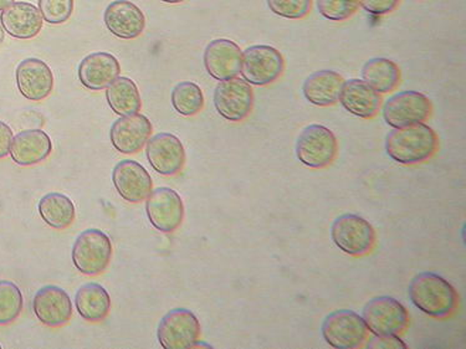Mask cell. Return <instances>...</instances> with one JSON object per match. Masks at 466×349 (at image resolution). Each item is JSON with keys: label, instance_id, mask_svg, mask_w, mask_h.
<instances>
[{"label": "cell", "instance_id": "6da1fadb", "mask_svg": "<svg viewBox=\"0 0 466 349\" xmlns=\"http://www.w3.org/2000/svg\"><path fill=\"white\" fill-rule=\"evenodd\" d=\"M438 135L428 125L394 128L386 138L388 157L398 165L423 164L437 152Z\"/></svg>", "mask_w": 466, "mask_h": 349}, {"label": "cell", "instance_id": "7a4b0ae2", "mask_svg": "<svg viewBox=\"0 0 466 349\" xmlns=\"http://www.w3.org/2000/svg\"><path fill=\"white\" fill-rule=\"evenodd\" d=\"M408 294L410 303L431 317H449L457 310V291L438 274L421 273L414 277L408 287Z\"/></svg>", "mask_w": 466, "mask_h": 349}, {"label": "cell", "instance_id": "3957f363", "mask_svg": "<svg viewBox=\"0 0 466 349\" xmlns=\"http://www.w3.org/2000/svg\"><path fill=\"white\" fill-rule=\"evenodd\" d=\"M296 157L306 167L321 169L333 164L339 154V141L329 128L309 125L296 141Z\"/></svg>", "mask_w": 466, "mask_h": 349}, {"label": "cell", "instance_id": "277c9868", "mask_svg": "<svg viewBox=\"0 0 466 349\" xmlns=\"http://www.w3.org/2000/svg\"><path fill=\"white\" fill-rule=\"evenodd\" d=\"M71 257H73L75 267L83 275H100L110 265L112 259L111 240L101 230H85L77 236Z\"/></svg>", "mask_w": 466, "mask_h": 349}, {"label": "cell", "instance_id": "5b68a950", "mask_svg": "<svg viewBox=\"0 0 466 349\" xmlns=\"http://www.w3.org/2000/svg\"><path fill=\"white\" fill-rule=\"evenodd\" d=\"M321 332L326 344L336 349L360 348L369 338V328L362 316L350 310L329 314L323 321Z\"/></svg>", "mask_w": 466, "mask_h": 349}, {"label": "cell", "instance_id": "8992f818", "mask_svg": "<svg viewBox=\"0 0 466 349\" xmlns=\"http://www.w3.org/2000/svg\"><path fill=\"white\" fill-rule=\"evenodd\" d=\"M333 244L350 256H363L373 249L376 232L369 220L357 214H343L331 226Z\"/></svg>", "mask_w": 466, "mask_h": 349}, {"label": "cell", "instance_id": "52a82bcc", "mask_svg": "<svg viewBox=\"0 0 466 349\" xmlns=\"http://www.w3.org/2000/svg\"><path fill=\"white\" fill-rule=\"evenodd\" d=\"M284 70V57L273 46L254 45L243 53L240 74L249 85L268 86L280 79Z\"/></svg>", "mask_w": 466, "mask_h": 349}, {"label": "cell", "instance_id": "ba28073f", "mask_svg": "<svg viewBox=\"0 0 466 349\" xmlns=\"http://www.w3.org/2000/svg\"><path fill=\"white\" fill-rule=\"evenodd\" d=\"M362 318L374 335L400 334L410 324L407 308L396 298L390 296L370 300L363 310Z\"/></svg>", "mask_w": 466, "mask_h": 349}, {"label": "cell", "instance_id": "9c48e42d", "mask_svg": "<svg viewBox=\"0 0 466 349\" xmlns=\"http://www.w3.org/2000/svg\"><path fill=\"white\" fill-rule=\"evenodd\" d=\"M199 337L198 317L186 308L169 311L159 322L157 338L165 349L193 348Z\"/></svg>", "mask_w": 466, "mask_h": 349}, {"label": "cell", "instance_id": "30bf717a", "mask_svg": "<svg viewBox=\"0 0 466 349\" xmlns=\"http://www.w3.org/2000/svg\"><path fill=\"white\" fill-rule=\"evenodd\" d=\"M431 114L430 98L418 91H402L388 98L383 106V118L393 128L423 124Z\"/></svg>", "mask_w": 466, "mask_h": 349}, {"label": "cell", "instance_id": "8fae6325", "mask_svg": "<svg viewBox=\"0 0 466 349\" xmlns=\"http://www.w3.org/2000/svg\"><path fill=\"white\" fill-rule=\"evenodd\" d=\"M253 89L244 79L220 81L214 91V106L227 121H244L253 110Z\"/></svg>", "mask_w": 466, "mask_h": 349}, {"label": "cell", "instance_id": "7c38bea8", "mask_svg": "<svg viewBox=\"0 0 466 349\" xmlns=\"http://www.w3.org/2000/svg\"><path fill=\"white\" fill-rule=\"evenodd\" d=\"M148 220L161 233H173L185 220V204L182 198L171 188L155 189L146 199Z\"/></svg>", "mask_w": 466, "mask_h": 349}, {"label": "cell", "instance_id": "4fadbf2b", "mask_svg": "<svg viewBox=\"0 0 466 349\" xmlns=\"http://www.w3.org/2000/svg\"><path fill=\"white\" fill-rule=\"evenodd\" d=\"M146 157L149 165L165 177L178 174L187 161L185 145L177 135L166 132L149 138Z\"/></svg>", "mask_w": 466, "mask_h": 349}, {"label": "cell", "instance_id": "5bb4252c", "mask_svg": "<svg viewBox=\"0 0 466 349\" xmlns=\"http://www.w3.org/2000/svg\"><path fill=\"white\" fill-rule=\"evenodd\" d=\"M112 182L121 198L132 204L146 201L153 191L151 175L144 165L132 159H125L116 165Z\"/></svg>", "mask_w": 466, "mask_h": 349}, {"label": "cell", "instance_id": "9a60e30c", "mask_svg": "<svg viewBox=\"0 0 466 349\" xmlns=\"http://www.w3.org/2000/svg\"><path fill=\"white\" fill-rule=\"evenodd\" d=\"M153 127L145 115L122 116L112 125L110 140L116 151L122 155H135L144 149L151 138Z\"/></svg>", "mask_w": 466, "mask_h": 349}, {"label": "cell", "instance_id": "2e32d148", "mask_svg": "<svg viewBox=\"0 0 466 349\" xmlns=\"http://www.w3.org/2000/svg\"><path fill=\"white\" fill-rule=\"evenodd\" d=\"M33 311L37 320L46 327L56 328L65 326L71 320L74 310L66 291L49 284L34 296Z\"/></svg>", "mask_w": 466, "mask_h": 349}, {"label": "cell", "instance_id": "e0dca14e", "mask_svg": "<svg viewBox=\"0 0 466 349\" xmlns=\"http://www.w3.org/2000/svg\"><path fill=\"white\" fill-rule=\"evenodd\" d=\"M243 52L229 39H216L204 52V66L210 76L218 81L234 79L241 71Z\"/></svg>", "mask_w": 466, "mask_h": 349}, {"label": "cell", "instance_id": "ac0fdd59", "mask_svg": "<svg viewBox=\"0 0 466 349\" xmlns=\"http://www.w3.org/2000/svg\"><path fill=\"white\" fill-rule=\"evenodd\" d=\"M19 93L29 101H43L54 89V75L43 60L29 57L15 71Z\"/></svg>", "mask_w": 466, "mask_h": 349}, {"label": "cell", "instance_id": "d6986e66", "mask_svg": "<svg viewBox=\"0 0 466 349\" xmlns=\"http://www.w3.org/2000/svg\"><path fill=\"white\" fill-rule=\"evenodd\" d=\"M105 24L108 32L120 39H136L145 32L144 12L128 0H115L105 10Z\"/></svg>", "mask_w": 466, "mask_h": 349}, {"label": "cell", "instance_id": "ffe728a7", "mask_svg": "<svg viewBox=\"0 0 466 349\" xmlns=\"http://www.w3.org/2000/svg\"><path fill=\"white\" fill-rule=\"evenodd\" d=\"M43 23L42 13L32 3H13L0 15L3 28L15 39H33L42 32Z\"/></svg>", "mask_w": 466, "mask_h": 349}, {"label": "cell", "instance_id": "44dd1931", "mask_svg": "<svg viewBox=\"0 0 466 349\" xmlns=\"http://www.w3.org/2000/svg\"><path fill=\"white\" fill-rule=\"evenodd\" d=\"M121 74L118 60L112 54L94 53L81 61L80 83L91 91H101L110 86Z\"/></svg>", "mask_w": 466, "mask_h": 349}, {"label": "cell", "instance_id": "7402d4cb", "mask_svg": "<svg viewBox=\"0 0 466 349\" xmlns=\"http://www.w3.org/2000/svg\"><path fill=\"white\" fill-rule=\"evenodd\" d=\"M53 152V144L49 135L42 130H26L19 132L13 138L10 157L22 167L42 164Z\"/></svg>", "mask_w": 466, "mask_h": 349}, {"label": "cell", "instance_id": "603a6c76", "mask_svg": "<svg viewBox=\"0 0 466 349\" xmlns=\"http://www.w3.org/2000/svg\"><path fill=\"white\" fill-rule=\"evenodd\" d=\"M339 101L353 116L370 120L379 114L382 97L365 81L352 79L343 84Z\"/></svg>", "mask_w": 466, "mask_h": 349}, {"label": "cell", "instance_id": "cb8c5ba5", "mask_svg": "<svg viewBox=\"0 0 466 349\" xmlns=\"http://www.w3.org/2000/svg\"><path fill=\"white\" fill-rule=\"evenodd\" d=\"M343 84L345 80L336 71H316L306 79L302 94L309 104L319 107H329L339 103Z\"/></svg>", "mask_w": 466, "mask_h": 349}, {"label": "cell", "instance_id": "d4e9b609", "mask_svg": "<svg viewBox=\"0 0 466 349\" xmlns=\"http://www.w3.org/2000/svg\"><path fill=\"white\" fill-rule=\"evenodd\" d=\"M75 306L85 321H104L111 310L110 294L100 284L88 283L75 294Z\"/></svg>", "mask_w": 466, "mask_h": 349}, {"label": "cell", "instance_id": "484cf974", "mask_svg": "<svg viewBox=\"0 0 466 349\" xmlns=\"http://www.w3.org/2000/svg\"><path fill=\"white\" fill-rule=\"evenodd\" d=\"M363 81L379 94L392 93L400 81V70L394 61L386 57H373L362 69Z\"/></svg>", "mask_w": 466, "mask_h": 349}, {"label": "cell", "instance_id": "4316f807", "mask_svg": "<svg viewBox=\"0 0 466 349\" xmlns=\"http://www.w3.org/2000/svg\"><path fill=\"white\" fill-rule=\"evenodd\" d=\"M108 106L118 116H129L141 111L142 101L137 85L128 77H120L107 87Z\"/></svg>", "mask_w": 466, "mask_h": 349}, {"label": "cell", "instance_id": "83f0119b", "mask_svg": "<svg viewBox=\"0 0 466 349\" xmlns=\"http://www.w3.org/2000/svg\"><path fill=\"white\" fill-rule=\"evenodd\" d=\"M39 214L50 228L64 230L76 219V209L69 196L49 193L39 202Z\"/></svg>", "mask_w": 466, "mask_h": 349}, {"label": "cell", "instance_id": "f1b7e54d", "mask_svg": "<svg viewBox=\"0 0 466 349\" xmlns=\"http://www.w3.org/2000/svg\"><path fill=\"white\" fill-rule=\"evenodd\" d=\"M172 105L185 117L196 116L204 107V95L198 85L190 81L177 84L172 91Z\"/></svg>", "mask_w": 466, "mask_h": 349}, {"label": "cell", "instance_id": "f546056e", "mask_svg": "<svg viewBox=\"0 0 466 349\" xmlns=\"http://www.w3.org/2000/svg\"><path fill=\"white\" fill-rule=\"evenodd\" d=\"M22 291L12 281L0 280V326L15 322L22 314Z\"/></svg>", "mask_w": 466, "mask_h": 349}, {"label": "cell", "instance_id": "4dcf8cb0", "mask_svg": "<svg viewBox=\"0 0 466 349\" xmlns=\"http://www.w3.org/2000/svg\"><path fill=\"white\" fill-rule=\"evenodd\" d=\"M318 10L323 18L331 22H343L355 15L360 9V0H318Z\"/></svg>", "mask_w": 466, "mask_h": 349}, {"label": "cell", "instance_id": "1f68e13d", "mask_svg": "<svg viewBox=\"0 0 466 349\" xmlns=\"http://www.w3.org/2000/svg\"><path fill=\"white\" fill-rule=\"evenodd\" d=\"M39 10L46 23L60 25L73 15L74 0H39Z\"/></svg>", "mask_w": 466, "mask_h": 349}, {"label": "cell", "instance_id": "d6a6232c", "mask_svg": "<svg viewBox=\"0 0 466 349\" xmlns=\"http://www.w3.org/2000/svg\"><path fill=\"white\" fill-rule=\"evenodd\" d=\"M312 0H268L274 15L285 19H302L311 10Z\"/></svg>", "mask_w": 466, "mask_h": 349}, {"label": "cell", "instance_id": "836d02e7", "mask_svg": "<svg viewBox=\"0 0 466 349\" xmlns=\"http://www.w3.org/2000/svg\"><path fill=\"white\" fill-rule=\"evenodd\" d=\"M360 5L370 15H386L397 8L400 0H360Z\"/></svg>", "mask_w": 466, "mask_h": 349}, {"label": "cell", "instance_id": "e575fe53", "mask_svg": "<svg viewBox=\"0 0 466 349\" xmlns=\"http://www.w3.org/2000/svg\"><path fill=\"white\" fill-rule=\"evenodd\" d=\"M366 347L370 349H404L407 348V344L398 337V334L376 335L366 344Z\"/></svg>", "mask_w": 466, "mask_h": 349}, {"label": "cell", "instance_id": "d590c367", "mask_svg": "<svg viewBox=\"0 0 466 349\" xmlns=\"http://www.w3.org/2000/svg\"><path fill=\"white\" fill-rule=\"evenodd\" d=\"M13 138L15 135L12 128L5 122L0 121V159L5 158L10 154Z\"/></svg>", "mask_w": 466, "mask_h": 349}, {"label": "cell", "instance_id": "8d00e7d4", "mask_svg": "<svg viewBox=\"0 0 466 349\" xmlns=\"http://www.w3.org/2000/svg\"><path fill=\"white\" fill-rule=\"evenodd\" d=\"M15 0H0V10H5L8 8L9 5H12Z\"/></svg>", "mask_w": 466, "mask_h": 349}, {"label": "cell", "instance_id": "74e56055", "mask_svg": "<svg viewBox=\"0 0 466 349\" xmlns=\"http://www.w3.org/2000/svg\"><path fill=\"white\" fill-rule=\"evenodd\" d=\"M5 39V30L3 28L2 24H0V45H2L3 42Z\"/></svg>", "mask_w": 466, "mask_h": 349}, {"label": "cell", "instance_id": "f35d334b", "mask_svg": "<svg viewBox=\"0 0 466 349\" xmlns=\"http://www.w3.org/2000/svg\"><path fill=\"white\" fill-rule=\"evenodd\" d=\"M161 2L168 3V5H179V3L186 2V0H161Z\"/></svg>", "mask_w": 466, "mask_h": 349}, {"label": "cell", "instance_id": "ab89813d", "mask_svg": "<svg viewBox=\"0 0 466 349\" xmlns=\"http://www.w3.org/2000/svg\"><path fill=\"white\" fill-rule=\"evenodd\" d=\"M0 348H2V345H0Z\"/></svg>", "mask_w": 466, "mask_h": 349}]
</instances>
